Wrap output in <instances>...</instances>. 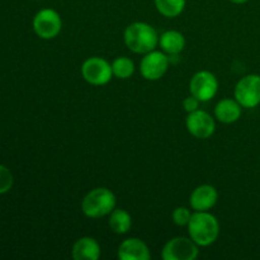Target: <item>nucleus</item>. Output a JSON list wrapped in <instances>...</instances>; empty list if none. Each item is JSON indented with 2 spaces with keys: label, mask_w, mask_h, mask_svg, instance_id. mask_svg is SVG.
I'll return each instance as SVG.
<instances>
[{
  "label": "nucleus",
  "mask_w": 260,
  "mask_h": 260,
  "mask_svg": "<svg viewBox=\"0 0 260 260\" xmlns=\"http://www.w3.org/2000/svg\"><path fill=\"white\" fill-rule=\"evenodd\" d=\"M218 200V193L215 187L210 184H202L196 188L189 198L190 207L194 211H210L215 207Z\"/></svg>",
  "instance_id": "obj_11"
},
{
  "label": "nucleus",
  "mask_w": 260,
  "mask_h": 260,
  "mask_svg": "<svg viewBox=\"0 0 260 260\" xmlns=\"http://www.w3.org/2000/svg\"><path fill=\"white\" fill-rule=\"evenodd\" d=\"M241 108L243 107L236 99L225 98L216 104L215 117L222 123H234L241 117Z\"/></svg>",
  "instance_id": "obj_14"
},
{
  "label": "nucleus",
  "mask_w": 260,
  "mask_h": 260,
  "mask_svg": "<svg viewBox=\"0 0 260 260\" xmlns=\"http://www.w3.org/2000/svg\"><path fill=\"white\" fill-rule=\"evenodd\" d=\"M117 256L121 260H149L151 255L144 241L136 238H129L119 245Z\"/></svg>",
  "instance_id": "obj_12"
},
{
  "label": "nucleus",
  "mask_w": 260,
  "mask_h": 260,
  "mask_svg": "<svg viewBox=\"0 0 260 260\" xmlns=\"http://www.w3.org/2000/svg\"><path fill=\"white\" fill-rule=\"evenodd\" d=\"M189 238L198 246H208L217 240L220 235L218 220L208 211H196L192 213L189 223L187 225Z\"/></svg>",
  "instance_id": "obj_1"
},
{
  "label": "nucleus",
  "mask_w": 260,
  "mask_h": 260,
  "mask_svg": "<svg viewBox=\"0 0 260 260\" xmlns=\"http://www.w3.org/2000/svg\"><path fill=\"white\" fill-rule=\"evenodd\" d=\"M189 90L190 94L200 102L211 101L218 90L217 78L211 71H198L190 79Z\"/></svg>",
  "instance_id": "obj_9"
},
{
  "label": "nucleus",
  "mask_w": 260,
  "mask_h": 260,
  "mask_svg": "<svg viewBox=\"0 0 260 260\" xmlns=\"http://www.w3.org/2000/svg\"><path fill=\"white\" fill-rule=\"evenodd\" d=\"M108 223L113 233L118 234V235H123V234L128 233L132 226L131 215L126 210L114 208L111 215H109Z\"/></svg>",
  "instance_id": "obj_16"
},
{
  "label": "nucleus",
  "mask_w": 260,
  "mask_h": 260,
  "mask_svg": "<svg viewBox=\"0 0 260 260\" xmlns=\"http://www.w3.org/2000/svg\"><path fill=\"white\" fill-rule=\"evenodd\" d=\"M62 28V20L56 10L46 8L40 10L33 18V29L42 40H52L57 37Z\"/></svg>",
  "instance_id": "obj_5"
},
{
  "label": "nucleus",
  "mask_w": 260,
  "mask_h": 260,
  "mask_svg": "<svg viewBox=\"0 0 260 260\" xmlns=\"http://www.w3.org/2000/svg\"><path fill=\"white\" fill-rule=\"evenodd\" d=\"M190 217H192V212L187 207H177L173 211V222L178 226H187Z\"/></svg>",
  "instance_id": "obj_20"
},
{
  "label": "nucleus",
  "mask_w": 260,
  "mask_h": 260,
  "mask_svg": "<svg viewBox=\"0 0 260 260\" xmlns=\"http://www.w3.org/2000/svg\"><path fill=\"white\" fill-rule=\"evenodd\" d=\"M236 101L243 108H255L260 104V75L249 74L238 81L234 91Z\"/></svg>",
  "instance_id": "obj_4"
},
{
  "label": "nucleus",
  "mask_w": 260,
  "mask_h": 260,
  "mask_svg": "<svg viewBox=\"0 0 260 260\" xmlns=\"http://www.w3.org/2000/svg\"><path fill=\"white\" fill-rule=\"evenodd\" d=\"M116 196L111 189L104 187L94 188L84 197L81 211L89 218H101L111 215L116 208Z\"/></svg>",
  "instance_id": "obj_3"
},
{
  "label": "nucleus",
  "mask_w": 260,
  "mask_h": 260,
  "mask_svg": "<svg viewBox=\"0 0 260 260\" xmlns=\"http://www.w3.org/2000/svg\"><path fill=\"white\" fill-rule=\"evenodd\" d=\"M81 75L86 83L91 85H106L113 76L112 65L102 57L88 58L81 66Z\"/></svg>",
  "instance_id": "obj_6"
},
{
  "label": "nucleus",
  "mask_w": 260,
  "mask_h": 260,
  "mask_svg": "<svg viewBox=\"0 0 260 260\" xmlns=\"http://www.w3.org/2000/svg\"><path fill=\"white\" fill-rule=\"evenodd\" d=\"M185 124H187L188 132L196 139L201 140L211 137L216 129L215 119L212 118V116L206 111H201V109L188 113Z\"/></svg>",
  "instance_id": "obj_10"
},
{
  "label": "nucleus",
  "mask_w": 260,
  "mask_h": 260,
  "mask_svg": "<svg viewBox=\"0 0 260 260\" xmlns=\"http://www.w3.org/2000/svg\"><path fill=\"white\" fill-rule=\"evenodd\" d=\"M183 107H184V109L188 112V113H190V112L197 111L198 107H200V101L193 95L187 96V98L183 101Z\"/></svg>",
  "instance_id": "obj_21"
},
{
  "label": "nucleus",
  "mask_w": 260,
  "mask_h": 260,
  "mask_svg": "<svg viewBox=\"0 0 260 260\" xmlns=\"http://www.w3.org/2000/svg\"><path fill=\"white\" fill-rule=\"evenodd\" d=\"M234 4H244V3H248L249 0H230Z\"/></svg>",
  "instance_id": "obj_22"
},
{
  "label": "nucleus",
  "mask_w": 260,
  "mask_h": 260,
  "mask_svg": "<svg viewBox=\"0 0 260 260\" xmlns=\"http://www.w3.org/2000/svg\"><path fill=\"white\" fill-rule=\"evenodd\" d=\"M112 71H113V76L116 78L128 79L135 73V63L131 58L121 56L112 62Z\"/></svg>",
  "instance_id": "obj_18"
},
{
  "label": "nucleus",
  "mask_w": 260,
  "mask_h": 260,
  "mask_svg": "<svg viewBox=\"0 0 260 260\" xmlns=\"http://www.w3.org/2000/svg\"><path fill=\"white\" fill-rule=\"evenodd\" d=\"M155 7L164 17L175 18L184 10L185 0H155Z\"/></svg>",
  "instance_id": "obj_17"
},
{
  "label": "nucleus",
  "mask_w": 260,
  "mask_h": 260,
  "mask_svg": "<svg viewBox=\"0 0 260 260\" xmlns=\"http://www.w3.org/2000/svg\"><path fill=\"white\" fill-rule=\"evenodd\" d=\"M159 46L162 52L175 56L182 52L185 47V38L178 30H167L159 36Z\"/></svg>",
  "instance_id": "obj_15"
},
{
  "label": "nucleus",
  "mask_w": 260,
  "mask_h": 260,
  "mask_svg": "<svg viewBox=\"0 0 260 260\" xmlns=\"http://www.w3.org/2000/svg\"><path fill=\"white\" fill-rule=\"evenodd\" d=\"M170 58L162 51H151L145 53L140 62V73L146 80L156 81L165 75L169 69Z\"/></svg>",
  "instance_id": "obj_8"
},
{
  "label": "nucleus",
  "mask_w": 260,
  "mask_h": 260,
  "mask_svg": "<svg viewBox=\"0 0 260 260\" xmlns=\"http://www.w3.org/2000/svg\"><path fill=\"white\" fill-rule=\"evenodd\" d=\"M198 254V245L192 239L178 236L165 244L161 258L164 260H194Z\"/></svg>",
  "instance_id": "obj_7"
},
{
  "label": "nucleus",
  "mask_w": 260,
  "mask_h": 260,
  "mask_svg": "<svg viewBox=\"0 0 260 260\" xmlns=\"http://www.w3.org/2000/svg\"><path fill=\"white\" fill-rule=\"evenodd\" d=\"M124 43L135 53L151 52L159 45V35L152 25L145 22H135L124 29Z\"/></svg>",
  "instance_id": "obj_2"
},
{
  "label": "nucleus",
  "mask_w": 260,
  "mask_h": 260,
  "mask_svg": "<svg viewBox=\"0 0 260 260\" xmlns=\"http://www.w3.org/2000/svg\"><path fill=\"white\" fill-rule=\"evenodd\" d=\"M14 183L12 172L4 165H0V194L9 192Z\"/></svg>",
  "instance_id": "obj_19"
},
{
  "label": "nucleus",
  "mask_w": 260,
  "mask_h": 260,
  "mask_svg": "<svg viewBox=\"0 0 260 260\" xmlns=\"http://www.w3.org/2000/svg\"><path fill=\"white\" fill-rule=\"evenodd\" d=\"M71 254L75 260H96L101 256V246L95 239L84 236L75 241Z\"/></svg>",
  "instance_id": "obj_13"
}]
</instances>
